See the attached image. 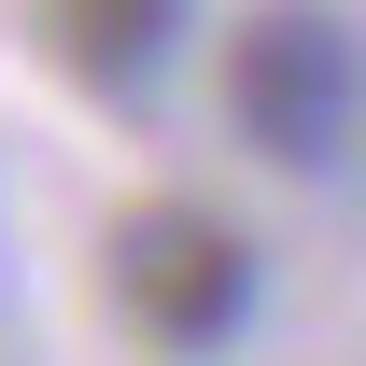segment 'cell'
Returning <instances> with one entry per match:
<instances>
[{
  "label": "cell",
  "mask_w": 366,
  "mask_h": 366,
  "mask_svg": "<svg viewBox=\"0 0 366 366\" xmlns=\"http://www.w3.org/2000/svg\"><path fill=\"white\" fill-rule=\"evenodd\" d=\"M113 296H127V324L155 352H226L254 324V239L226 212H197V197H141L113 226Z\"/></svg>",
  "instance_id": "7a4b0ae2"
},
{
  "label": "cell",
  "mask_w": 366,
  "mask_h": 366,
  "mask_svg": "<svg viewBox=\"0 0 366 366\" xmlns=\"http://www.w3.org/2000/svg\"><path fill=\"white\" fill-rule=\"evenodd\" d=\"M43 14H56V43H71V71H99V85H141L183 43V0H43Z\"/></svg>",
  "instance_id": "3957f363"
},
{
  "label": "cell",
  "mask_w": 366,
  "mask_h": 366,
  "mask_svg": "<svg viewBox=\"0 0 366 366\" xmlns=\"http://www.w3.org/2000/svg\"><path fill=\"white\" fill-rule=\"evenodd\" d=\"M366 113V56L338 14H310V0H282V14H254L226 43V127L268 155V169H324L338 141H352Z\"/></svg>",
  "instance_id": "6da1fadb"
}]
</instances>
